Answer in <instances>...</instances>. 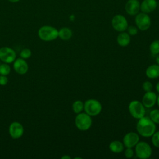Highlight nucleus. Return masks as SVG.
I'll return each instance as SVG.
<instances>
[{
	"mask_svg": "<svg viewBox=\"0 0 159 159\" xmlns=\"http://www.w3.org/2000/svg\"><path fill=\"white\" fill-rule=\"evenodd\" d=\"M125 157L127 158H130L133 157L134 155V151L131 148H127L125 150V153H124Z\"/></svg>",
	"mask_w": 159,
	"mask_h": 159,
	"instance_id": "28",
	"label": "nucleus"
},
{
	"mask_svg": "<svg viewBox=\"0 0 159 159\" xmlns=\"http://www.w3.org/2000/svg\"><path fill=\"white\" fill-rule=\"evenodd\" d=\"M72 36V31L68 27H63L58 31V37L63 40H68Z\"/></svg>",
	"mask_w": 159,
	"mask_h": 159,
	"instance_id": "19",
	"label": "nucleus"
},
{
	"mask_svg": "<svg viewBox=\"0 0 159 159\" xmlns=\"http://www.w3.org/2000/svg\"><path fill=\"white\" fill-rule=\"evenodd\" d=\"M61 158L62 159H66V158H68V159H70L71 158V157H70V156H68V155H65V156H63V157H61Z\"/></svg>",
	"mask_w": 159,
	"mask_h": 159,
	"instance_id": "31",
	"label": "nucleus"
},
{
	"mask_svg": "<svg viewBox=\"0 0 159 159\" xmlns=\"http://www.w3.org/2000/svg\"><path fill=\"white\" fill-rule=\"evenodd\" d=\"M84 109L86 114L90 116L98 115L102 111V106L100 102L94 99L87 100L84 104Z\"/></svg>",
	"mask_w": 159,
	"mask_h": 159,
	"instance_id": "4",
	"label": "nucleus"
},
{
	"mask_svg": "<svg viewBox=\"0 0 159 159\" xmlns=\"http://www.w3.org/2000/svg\"><path fill=\"white\" fill-rule=\"evenodd\" d=\"M146 76L151 79H154L159 77V65H152L149 66L145 71Z\"/></svg>",
	"mask_w": 159,
	"mask_h": 159,
	"instance_id": "16",
	"label": "nucleus"
},
{
	"mask_svg": "<svg viewBox=\"0 0 159 159\" xmlns=\"http://www.w3.org/2000/svg\"><path fill=\"white\" fill-rule=\"evenodd\" d=\"M135 21L137 27L142 31L147 30L150 27V18L146 13L142 12L137 14Z\"/></svg>",
	"mask_w": 159,
	"mask_h": 159,
	"instance_id": "8",
	"label": "nucleus"
},
{
	"mask_svg": "<svg viewBox=\"0 0 159 159\" xmlns=\"http://www.w3.org/2000/svg\"><path fill=\"white\" fill-rule=\"evenodd\" d=\"M142 87H143V90H144L145 91H146V92L152 91V88H153L152 84V83H150V81H145V82L143 83Z\"/></svg>",
	"mask_w": 159,
	"mask_h": 159,
	"instance_id": "26",
	"label": "nucleus"
},
{
	"mask_svg": "<svg viewBox=\"0 0 159 159\" xmlns=\"http://www.w3.org/2000/svg\"><path fill=\"white\" fill-rule=\"evenodd\" d=\"M152 148L145 142H138L135 145V153L138 158L140 159L148 158L152 155Z\"/></svg>",
	"mask_w": 159,
	"mask_h": 159,
	"instance_id": "6",
	"label": "nucleus"
},
{
	"mask_svg": "<svg viewBox=\"0 0 159 159\" xmlns=\"http://www.w3.org/2000/svg\"><path fill=\"white\" fill-rule=\"evenodd\" d=\"M9 133L12 139H19L24 134V127L20 123L13 122L9 125Z\"/></svg>",
	"mask_w": 159,
	"mask_h": 159,
	"instance_id": "10",
	"label": "nucleus"
},
{
	"mask_svg": "<svg viewBox=\"0 0 159 159\" xmlns=\"http://www.w3.org/2000/svg\"><path fill=\"white\" fill-rule=\"evenodd\" d=\"M138 133L145 137H149L155 132L156 125L148 117H142L139 119L137 124Z\"/></svg>",
	"mask_w": 159,
	"mask_h": 159,
	"instance_id": "1",
	"label": "nucleus"
},
{
	"mask_svg": "<svg viewBox=\"0 0 159 159\" xmlns=\"http://www.w3.org/2000/svg\"><path fill=\"white\" fill-rule=\"evenodd\" d=\"M32 55V52L29 48H24L21 50L20 53V56L23 59H27L30 57Z\"/></svg>",
	"mask_w": 159,
	"mask_h": 159,
	"instance_id": "24",
	"label": "nucleus"
},
{
	"mask_svg": "<svg viewBox=\"0 0 159 159\" xmlns=\"http://www.w3.org/2000/svg\"><path fill=\"white\" fill-rule=\"evenodd\" d=\"M156 89H157V92L159 93V81L158 82V83L156 85Z\"/></svg>",
	"mask_w": 159,
	"mask_h": 159,
	"instance_id": "32",
	"label": "nucleus"
},
{
	"mask_svg": "<svg viewBox=\"0 0 159 159\" xmlns=\"http://www.w3.org/2000/svg\"><path fill=\"white\" fill-rule=\"evenodd\" d=\"M150 118L157 124H159V109H153L150 112Z\"/></svg>",
	"mask_w": 159,
	"mask_h": 159,
	"instance_id": "23",
	"label": "nucleus"
},
{
	"mask_svg": "<svg viewBox=\"0 0 159 159\" xmlns=\"http://www.w3.org/2000/svg\"><path fill=\"white\" fill-rule=\"evenodd\" d=\"M139 137L135 132H130L126 134L123 139V144L127 148H132L139 142Z\"/></svg>",
	"mask_w": 159,
	"mask_h": 159,
	"instance_id": "11",
	"label": "nucleus"
},
{
	"mask_svg": "<svg viewBox=\"0 0 159 159\" xmlns=\"http://www.w3.org/2000/svg\"><path fill=\"white\" fill-rule=\"evenodd\" d=\"M157 95L154 92L152 91H147L143 96L142 104L145 107H152L157 102Z\"/></svg>",
	"mask_w": 159,
	"mask_h": 159,
	"instance_id": "13",
	"label": "nucleus"
},
{
	"mask_svg": "<svg viewBox=\"0 0 159 159\" xmlns=\"http://www.w3.org/2000/svg\"><path fill=\"white\" fill-rule=\"evenodd\" d=\"M113 28L119 32H123L128 27V23L125 17L120 14L116 15L112 20Z\"/></svg>",
	"mask_w": 159,
	"mask_h": 159,
	"instance_id": "9",
	"label": "nucleus"
},
{
	"mask_svg": "<svg viewBox=\"0 0 159 159\" xmlns=\"http://www.w3.org/2000/svg\"><path fill=\"white\" fill-rule=\"evenodd\" d=\"M109 149L114 153H120L124 150L123 143L119 140H114L110 143Z\"/></svg>",
	"mask_w": 159,
	"mask_h": 159,
	"instance_id": "18",
	"label": "nucleus"
},
{
	"mask_svg": "<svg viewBox=\"0 0 159 159\" xmlns=\"http://www.w3.org/2000/svg\"><path fill=\"white\" fill-rule=\"evenodd\" d=\"M127 30L128 33L130 35H135L137 34V29L135 26H129L127 27Z\"/></svg>",
	"mask_w": 159,
	"mask_h": 159,
	"instance_id": "27",
	"label": "nucleus"
},
{
	"mask_svg": "<svg viewBox=\"0 0 159 159\" xmlns=\"http://www.w3.org/2000/svg\"><path fill=\"white\" fill-rule=\"evenodd\" d=\"M125 9L127 14L131 16L137 14L140 9V3L138 0H129L125 6Z\"/></svg>",
	"mask_w": 159,
	"mask_h": 159,
	"instance_id": "14",
	"label": "nucleus"
},
{
	"mask_svg": "<svg viewBox=\"0 0 159 159\" xmlns=\"http://www.w3.org/2000/svg\"><path fill=\"white\" fill-rule=\"evenodd\" d=\"M76 127L80 130L85 131L88 130L92 125L91 116L86 113H79L75 117Z\"/></svg>",
	"mask_w": 159,
	"mask_h": 159,
	"instance_id": "3",
	"label": "nucleus"
},
{
	"mask_svg": "<svg viewBox=\"0 0 159 159\" xmlns=\"http://www.w3.org/2000/svg\"><path fill=\"white\" fill-rule=\"evenodd\" d=\"M9 1H10L11 2H17L18 1H19L20 0H8Z\"/></svg>",
	"mask_w": 159,
	"mask_h": 159,
	"instance_id": "33",
	"label": "nucleus"
},
{
	"mask_svg": "<svg viewBox=\"0 0 159 159\" xmlns=\"http://www.w3.org/2000/svg\"><path fill=\"white\" fill-rule=\"evenodd\" d=\"M150 51L153 55L159 54V40H154L150 45Z\"/></svg>",
	"mask_w": 159,
	"mask_h": 159,
	"instance_id": "21",
	"label": "nucleus"
},
{
	"mask_svg": "<svg viewBox=\"0 0 159 159\" xmlns=\"http://www.w3.org/2000/svg\"><path fill=\"white\" fill-rule=\"evenodd\" d=\"M155 60H156V62L157 63V64L159 65V54H157V56L156 57Z\"/></svg>",
	"mask_w": 159,
	"mask_h": 159,
	"instance_id": "30",
	"label": "nucleus"
},
{
	"mask_svg": "<svg viewBox=\"0 0 159 159\" xmlns=\"http://www.w3.org/2000/svg\"><path fill=\"white\" fill-rule=\"evenodd\" d=\"M129 110L130 115L137 119L145 116V109L143 104L139 101H132L129 105Z\"/></svg>",
	"mask_w": 159,
	"mask_h": 159,
	"instance_id": "5",
	"label": "nucleus"
},
{
	"mask_svg": "<svg viewBox=\"0 0 159 159\" xmlns=\"http://www.w3.org/2000/svg\"><path fill=\"white\" fill-rule=\"evenodd\" d=\"M152 142L155 147L159 148V131L155 132L152 135Z\"/></svg>",
	"mask_w": 159,
	"mask_h": 159,
	"instance_id": "25",
	"label": "nucleus"
},
{
	"mask_svg": "<svg viewBox=\"0 0 159 159\" xmlns=\"http://www.w3.org/2000/svg\"><path fill=\"white\" fill-rule=\"evenodd\" d=\"M8 83V78L5 75H0V85L5 86Z\"/></svg>",
	"mask_w": 159,
	"mask_h": 159,
	"instance_id": "29",
	"label": "nucleus"
},
{
	"mask_svg": "<svg viewBox=\"0 0 159 159\" xmlns=\"http://www.w3.org/2000/svg\"><path fill=\"white\" fill-rule=\"evenodd\" d=\"M117 42L121 47L127 46L130 42V37L129 34L122 32L119 34L117 37Z\"/></svg>",
	"mask_w": 159,
	"mask_h": 159,
	"instance_id": "17",
	"label": "nucleus"
},
{
	"mask_svg": "<svg viewBox=\"0 0 159 159\" xmlns=\"http://www.w3.org/2000/svg\"><path fill=\"white\" fill-rule=\"evenodd\" d=\"M13 68L16 73L19 75L25 74L29 69L27 63L25 61V59L22 58H17L14 60L13 64Z\"/></svg>",
	"mask_w": 159,
	"mask_h": 159,
	"instance_id": "12",
	"label": "nucleus"
},
{
	"mask_svg": "<svg viewBox=\"0 0 159 159\" xmlns=\"http://www.w3.org/2000/svg\"><path fill=\"white\" fill-rule=\"evenodd\" d=\"M16 55L15 51L8 47H3L0 48V60L6 63H11L16 60Z\"/></svg>",
	"mask_w": 159,
	"mask_h": 159,
	"instance_id": "7",
	"label": "nucleus"
},
{
	"mask_svg": "<svg viewBox=\"0 0 159 159\" xmlns=\"http://www.w3.org/2000/svg\"><path fill=\"white\" fill-rule=\"evenodd\" d=\"M157 6V4L155 0H144L140 6V8L143 12L147 14L153 11Z\"/></svg>",
	"mask_w": 159,
	"mask_h": 159,
	"instance_id": "15",
	"label": "nucleus"
},
{
	"mask_svg": "<svg viewBox=\"0 0 159 159\" xmlns=\"http://www.w3.org/2000/svg\"><path fill=\"white\" fill-rule=\"evenodd\" d=\"M84 108V104L80 100H77L75 101L72 104V109L75 113L79 114L80 113Z\"/></svg>",
	"mask_w": 159,
	"mask_h": 159,
	"instance_id": "20",
	"label": "nucleus"
},
{
	"mask_svg": "<svg viewBox=\"0 0 159 159\" xmlns=\"http://www.w3.org/2000/svg\"><path fill=\"white\" fill-rule=\"evenodd\" d=\"M11 72V67L8 63H2L0 65V75L7 76Z\"/></svg>",
	"mask_w": 159,
	"mask_h": 159,
	"instance_id": "22",
	"label": "nucleus"
},
{
	"mask_svg": "<svg viewBox=\"0 0 159 159\" xmlns=\"http://www.w3.org/2000/svg\"><path fill=\"white\" fill-rule=\"evenodd\" d=\"M38 36L43 41H52L58 37V30L52 26L44 25L39 29Z\"/></svg>",
	"mask_w": 159,
	"mask_h": 159,
	"instance_id": "2",
	"label": "nucleus"
},
{
	"mask_svg": "<svg viewBox=\"0 0 159 159\" xmlns=\"http://www.w3.org/2000/svg\"><path fill=\"white\" fill-rule=\"evenodd\" d=\"M157 104H158V105L159 106V96H158V97L157 99Z\"/></svg>",
	"mask_w": 159,
	"mask_h": 159,
	"instance_id": "34",
	"label": "nucleus"
}]
</instances>
